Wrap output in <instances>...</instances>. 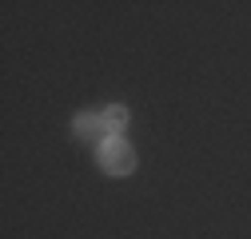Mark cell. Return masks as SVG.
Returning <instances> with one entry per match:
<instances>
[{
	"label": "cell",
	"instance_id": "6da1fadb",
	"mask_svg": "<svg viewBox=\"0 0 251 239\" xmlns=\"http://www.w3.org/2000/svg\"><path fill=\"white\" fill-rule=\"evenodd\" d=\"M100 167L112 171V175H128V171L136 167V152H132L120 136H108V140L100 143Z\"/></svg>",
	"mask_w": 251,
	"mask_h": 239
},
{
	"label": "cell",
	"instance_id": "7a4b0ae2",
	"mask_svg": "<svg viewBox=\"0 0 251 239\" xmlns=\"http://www.w3.org/2000/svg\"><path fill=\"white\" fill-rule=\"evenodd\" d=\"M76 132H80V136H88V140L108 136V128H104V120H100V116H80V120H76Z\"/></svg>",
	"mask_w": 251,
	"mask_h": 239
},
{
	"label": "cell",
	"instance_id": "3957f363",
	"mask_svg": "<svg viewBox=\"0 0 251 239\" xmlns=\"http://www.w3.org/2000/svg\"><path fill=\"white\" fill-rule=\"evenodd\" d=\"M100 120H104V128H108V136H116V132H120L124 124H128V112H124V108H108V112H104Z\"/></svg>",
	"mask_w": 251,
	"mask_h": 239
}]
</instances>
